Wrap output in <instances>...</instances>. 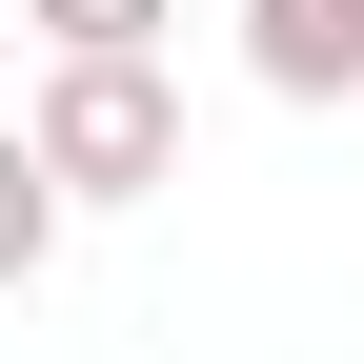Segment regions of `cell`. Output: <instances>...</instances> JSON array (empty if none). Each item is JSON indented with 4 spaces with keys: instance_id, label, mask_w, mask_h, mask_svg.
Returning a JSON list of instances; mask_svg holds the SVG:
<instances>
[{
    "instance_id": "obj_1",
    "label": "cell",
    "mask_w": 364,
    "mask_h": 364,
    "mask_svg": "<svg viewBox=\"0 0 364 364\" xmlns=\"http://www.w3.org/2000/svg\"><path fill=\"white\" fill-rule=\"evenodd\" d=\"M21 142L61 162V203H162V182H182V81L162 61H41Z\"/></svg>"
},
{
    "instance_id": "obj_2",
    "label": "cell",
    "mask_w": 364,
    "mask_h": 364,
    "mask_svg": "<svg viewBox=\"0 0 364 364\" xmlns=\"http://www.w3.org/2000/svg\"><path fill=\"white\" fill-rule=\"evenodd\" d=\"M263 102H364V0H243Z\"/></svg>"
},
{
    "instance_id": "obj_3",
    "label": "cell",
    "mask_w": 364,
    "mask_h": 364,
    "mask_svg": "<svg viewBox=\"0 0 364 364\" xmlns=\"http://www.w3.org/2000/svg\"><path fill=\"white\" fill-rule=\"evenodd\" d=\"M61 223H81V203H61V162L0 122V284H41V263H61Z\"/></svg>"
},
{
    "instance_id": "obj_4",
    "label": "cell",
    "mask_w": 364,
    "mask_h": 364,
    "mask_svg": "<svg viewBox=\"0 0 364 364\" xmlns=\"http://www.w3.org/2000/svg\"><path fill=\"white\" fill-rule=\"evenodd\" d=\"M21 21H41V61H162L182 0H21Z\"/></svg>"
}]
</instances>
